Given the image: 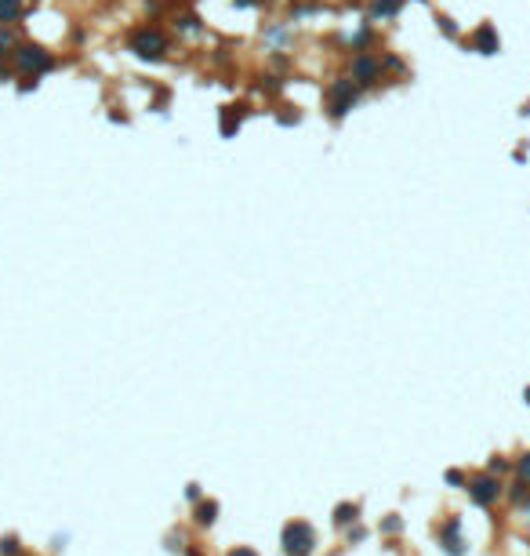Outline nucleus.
I'll return each instance as SVG.
<instances>
[{"label": "nucleus", "instance_id": "nucleus-1", "mask_svg": "<svg viewBox=\"0 0 530 556\" xmlns=\"http://www.w3.org/2000/svg\"><path fill=\"white\" fill-rule=\"evenodd\" d=\"M313 546H316V534H313L309 523L295 520V523H287V528H283V553L287 556H309Z\"/></svg>", "mask_w": 530, "mask_h": 556}, {"label": "nucleus", "instance_id": "nucleus-2", "mask_svg": "<svg viewBox=\"0 0 530 556\" xmlns=\"http://www.w3.org/2000/svg\"><path fill=\"white\" fill-rule=\"evenodd\" d=\"M131 47L142 58H160L167 51V40H164V33H156V29H142V33H135Z\"/></svg>", "mask_w": 530, "mask_h": 556}, {"label": "nucleus", "instance_id": "nucleus-3", "mask_svg": "<svg viewBox=\"0 0 530 556\" xmlns=\"http://www.w3.org/2000/svg\"><path fill=\"white\" fill-rule=\"evenodd\" d=\"M469 495L476 505H490L502 498V480H494V476H476V480L469 484Z\"/></svg>", "mask_w": 530, "mask_h": 556}, {"label": "nucleus", "instance_id": "nucleus-4", "mask_svg": "<svg viewBox=\"0 0 530 556\" xmlns=\"http://www.w3.org/2000/svg\"><path fill=\"white\" fill-rule=\"evenodd\" d=\"M352 99H356V88H352V81H342L331 88V109L334 113H345V109L352 106Z\"/></svg>", "mask_w": 530, "mask_h": 556}, {"label": "nucleus", "instance_id": "nucleus-5", "mask_svg": "<svg viewBox=\"0 0 530 556\" xmlns=\"http://www.w3.org/2000/svg\"><path fill=\"white\" fill-rule=\"evenodd\" d=\"M19 62H22V70H47L51 66V58H47L40 47H26V51H19Z\"/></svg>", "mask_w": 530, "mask_h": 556}, {"label": "nucleus", "instance_id": "nucleus-6", "mask_svg": "<svg viewBox=\"0 0 530 556\" xmlns=\"http://www.w3.org/2000/svg\"><path fill=\"white\" fill-rule=\"evenodd\" d=\"M19 11H22V4H19V0H0V22L19 19Z\"/></svg>", "mask_w": 530, "mask_h": 556}, {"label": "nucleus", "instance_id": "nucleus-7", "mask_svg": "<svg viewBox=\"0 0 530 556\" xmlns=\"http://www.w3.org/2000/svg\"><path fill=\"white\" fill-rule=\"evenodd\" d=\"M447 553H461V542H458V523H447Z\"/></svg>", "mask_w": 530, "mask_h": 556}, {"label": "nucleus", "instance_id": "nucleus-8", "mask_svg": "<svg viewBox=\"0 0 530 556\" xmlns=\"http://www.w3.org/2000/svg\"><path fill=\"white\" fill-rule=\"evenodd\" d=\"M215 513H218V505H215V502H204L200 509H197V520H200V523H215Z\"/></svg>", "mask_w": 530, "mask_h": 556}, {"label": "nucleus", "instance_id": "nucleus-9", "mask_svg": "<svg viewBox=\"0 0 530 556\" xmlns=\"http://www.w3.org/2000/svg\"><path fill=\"white\" fill-rule=\"evenodd\" d=\"M356 76H363V81H371V76H374V62L360 58V62H356Z\"/></svg>", "mask_w": 530, "mask_h": 556}, {"label": "nucleus", "instance_id": "nucleus-10", "mask_svg": "<svg viewBox=\"0 0 530 556\" xmlns=\"http://www.w3.org/2000/svg\"><path fill=\"white\" fill-rule=\"evenodd\" d=\"M374 11H378V15H392V11H396V0H378Z\"/></svg>", "mask_w": 530, "mask_h": 556}, {"label": "nucleus", "instance_id": "nucleus-11", "mask_svg": "<svg viewBox=\"0 0 530 556\" xmlns=\"http://www.w3.org/2000/svg\"><path fill=\"white\" fill-rule=\"evenodd\" d=\"M352 516H356V505H352V509H349V505H342V509H338V523H345Z\"/></svg>", "mask_w": 530, "mask_h": 556}, {"label": "nucleus", "instance_id": "nucleus-12", "mask_svg": "<svg viewBox=\"0 0 530 556\" xmlns=\"http://www.w3.org/2000/svg\"><path fill=\"white\" fill-rule=\"evenodd\" d=\"M520 476L530 484V455H523V462H520Z\"/></svg>", "mask_w": 530, "mask_h": 556}, {"label": "nucleus", "instance_id": "nucleus-13", "mask_svg": "<svg viewBox=\"0 0 530 556\" xmlns=\"http://www.w3.org/2000/svg\"><path fill=\"white\" fill-rule=\"evenodd\" d=\"M0 553H8V556H11V553H15V538H8V542H0Z\"/></svg>", "mask_w": 530, "mask_h": 556}, {"label": "nucleus", "instance_id": "nucleus-14", "mask_svg": "<svg viewBox=\"0 0 530 556\" xmlns=\"http://www.w3.org/2000/svg\"><path fill=\"white\" fill-rule=\"evenodd\" d=\"M4 47H11V37H8V33H0V51H4Z\"/></svg>", "mask_w": 530, "mask_h": 556}, {"label": "nucleus", "instance_id": "nucleus-15", "mask_svg": "<svg viewBox=\"0 0 530 556\" xmlns=\"http://www.w3.org/2000/svg\"><path fill=\"white\" fill-rule=\"evenodd\" d=\"M233 556H258V553H251V549H236Z\"/></svg>", "mask_w": 530, "mask_h": 556}]
</instances>
